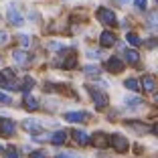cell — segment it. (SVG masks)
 I'll use <instances>...</instances> for the list:
<instances>
[{
	"label": "cell",
	"mask_w": 158,
	"mask_h": 158,
	"mask_svg": "<svg viewBox=\"0 0 158 158\" xmlns=\"http://www.w3.org/2000/svg\"><path fill=\"white\" fill-rule=\"evenodd\" d=\"M63 118H65V122H71V124H75V122H87L89 114H87V112H67Z\"/></svg>",
	"instance_id": "cell-6"
},
{
	"label": "cell",
	"mask_w": 158,
	"mask_h": 158,
	"mask_svg": "<svg viewBox=\"0 0 158 158\" xmlns=\"http://www.w3.org/2000/svg\"><path fill=\"white\" fill-rule=\"evenodd\" d=\"M126 106H128V107H138V106H142V99H138V98H128V99H126Z\"/></svg>",
	"instance_id": "cell-18"
},
{
	"label": "cell",
	"mask_w": 158,
	"mask_h": 158,
	"mask_svg": "<svg viewBox=\"0 0 158 158\" xmlns=\"http://www.w3.org/2000/svg\"><path fill=\"white\" fill-rule=\"evenodd\" d=\"M24 107L33 112V110H37V107H39V103H37V99H35V98H27V99H24Z\"/></svg>",
	"instance_id": "cell-17"
},
{
	"label": "cell",
	"mask_w": 158,
	"mask_h": 158,
	"mask_svg": "<svg viewBox=\"0 0 158 158\" xmlns=\"http://www.w3.org/2000/svg\"><path fill=\"white\" fill-rule=\"evenodd\" d=\"M99 43H102V47H112L116 43V35L110 33V31H103L102 37H99Z\"/></svg>",
	"instance_id": "cell-9"
},
{
	"label": "cell",
	"mask_w": 158,
	"mask_h": 158,
	"mask_svg": "<svg viewBox=\"0 0 158 158\" xmlns=\"http://www.w3.org/2000/svg\"><path fill=\"white\" fill-rule=\"evenodd\" d=\"M6 41H8V35H6L4 31H0V45H4Z\"/></svg>",
	"instance_id": "cell-25"
},
{
	"label": "cell",
	"mask_w": 158,
	"mask_h": 158,
	"mask_svg": "<svg viewBox=\"0 0 158 158\" xmlns=\"http://www.w3.org/2000/svg\"><path fill=\"white\" fill-rule=\"evenodd\" d=\"M87 57H89V59H99V51H89Z\"/></svg>",
	"instance_id": "cell-27"
},
{
	"label": "cell",
	"mask_w": 158,
	"mask_h": 158,
	"mask_svg": "<svg viewBox=\"0 0 158 158\" xmlns=\"http://www.w3.org/2000/svg\"><path fill=\"white\" fill-rule=\"evenodd\" d=\"M126 39H128V43H130V45H134V47H138L140 43H142L136 33H128V35H126Z\"/></svg>",
	"instance_id": "cell-16"
},
{
	"label": "cell",
	"mask_w": 158,
	"mask_h": 158,
	"mask_svg": "<svg viewBox=\"0 0 158 158\" xmlns=\"http://www.w3.org/2000/svg\"><path fill=\"white\" fill-rule=\"evenodd\" d=\"M89 91H91V98H93V102H95V107H98V110H103V107L107 106V95L102 93V91H98V89H93V87H89Z\"/></svg>",
	"instance_id": "cell-4"
},
{
	"label": "cell",
	"mask_w": 158,
	"mask_h": 158,
	"mask_svg": "<svg viewBox=\"0 0 158 158\" xmlns=\"http://www.w3.org/2000/svg\"><path fill=\"white\" fill-rule=\"evenodd\" d=\"M6 158H19V152H16V148H8V152H6Z\"/></svg>",
	"instance_id": "cell-22"
},
{
	"label": "cell",
	"mask_w": 158,
	"mask_h": 158,
	"mask_svg": "<svg viewBox=\"0 0 158 158\" xmlns=\"http://www.w3.org/2000/svg\"><path fill=\"white\" fill-rule=\"evenodd\" d=\"M122 53H124V57H126V61H128V63H138L140 61V55H138V51H136V49H130V47H128V49H122Z\"/></svg>",
	"instance_id": "cell-8"
},
{
	"label": "cell",
	"mask_w": 158,
	"mask_h": 158,
	"mask_svg": "<svg viewBox=\"0 0 158 158\" xmlns=\"http://www.w3.org/2000/svg\"><path fill=\"white\" fill-rule=\"evenodd\" d=\"M12 59L16 61V63H27V61H28V53H24V51H14L12 53Z\"/></svg>",
	"instance_id": "cell-14"
},
{
	"label": "cell",
	"mask_w": 158,
	"mask_h": 158,
	"mask_svg": "<svg viewBox=\"0 0 158 158\" xmlns=\"http://www.w3.org/2000/svg\"><path fill=\"white\" fill-rule=\"evenodd\" d=\"M6 19H8V23L14 24V27H23V24H24V16L20 14V10H19V6H16V4H10L8 6Z\"/></svg>",
	"instance_id": "cell-1"
},
{
	"label": "cell",
	"mask_w": 158,
	"mask_h": 158,
	"mask_svg": "<svg viewBox=\"0 0 158 158\" xmlns=\"http://www.w3.org/2000/svg\"><path fill=\"white\" fill-rule=\"evenodd\" d=\"M124 87L130 89V91H138V89H140V83L136 81V79H126V81H124Z\"/></svg>",
	"instance_id": "cell-15"
},
{
	"label": "cell",
	"mask_w": 158,
	"mask_h": 158,
	"mask_svg": "<svg viewBox=\"0 0 158 158\" xmlns=\"http://www.w3.org/2000/svg\"><path fill=\"white\" fill-rule=\"evenodd\" d=\"M14 122L8 120V118H0V134L2 136H12L14 134Z\"/></svg>",
	"instance_id": "cell-5"
},
{
	"label": "cell",
	"mask_w": 158,
	"mask_h": 158,
	"mask_svg": "<svg viewBox=\"0 0 158 158\" xmlns=\"http://www.w3.org/2000/svg\"><path fill=\"white\" fill-rule=\"evenodd\" d=\"M65 140H67V132H63V130L55 132V134L51 136V142H53V144H63Z\"/></svg>",
	"instance_id": "cell-13"
},
{
	"label": "cell",
	"mask_w": 158,
	"mask_h": 158,
	"mask_svg": "<svg viewBox=\"0 0 158 158\" xmlns=\"http://www.w3.org/2000/svg\"><path fill=\"white\" fill-rule=\"evenodd\" d=\"M19 43H20L23 47H28V45H31V37H27V35H20Z\"/></svg>",
	"instance_id": "cell-21"
},
{
	"label": "cell",
	"mask_w": 158,
	"mask_h": 158,
	"mask_svg": "<svg viewBox=\"0 0 158 158\" xmlns=\"http://www.w3.org/2000/svg\"><path fill=\"white\" fill-rule=\"evenodd\" d=\"M0 103H10V98H8V95H4L2 91H0Z\"/></svg>",
	"instance_id": "cell-26"
},
{
	"label": "cell",
	"mask_w": 158,
	"mask_h": 158,
	"mask_svg": "<svg viewBox=\"0 0 158 158\" xmlns=\"http://www.w3.org/2000/svg\"><path fill=\"white\" fill-rule=\"evenodd\" d=\"M89 140H91L95 146H106L107 142H110V138H107L103 132H95V136H93V138H89Z\"/></svg>",
	"instance_id": "cell-10"
},
{
	"label": "cell",
	"mask_w": 158,
	"mask_h": 158,
	"mask_svg": "<svg viewBox=\"0 0 158 158\" xmlns=\"http://www.w3.org/2000/svg\"><path fill=\"white\" fill-rule=\"evenodd\" d=\"M122 69H124V63H122L118 57H110V61H107V71H112V73H120Z\"/></svg>",
	"instance_id": "cell-7"
},
{
	"label": "cell",
	"mask_w": 158,
	"mask_h": 158,
	"mask_svg": "<svg viewBox=\"0 0 158 158\" xmlns=\"http://www.w3.org/2000/svg\"><path fill=\"white\" fill-rule=\"evenodd\" d=\"M83 71H85L87 75H91V73H93V75H98V73H99V67H98V65H87Z\"/></svg>",
	"instance_id": "cell-20"
},
{
	"label": "cell",
	"mask_w": 158,
	"mask_h": 158,
	"mask_svg": "<svg viewBox=\"0 0 158 158\" xmlns=\"http://www.w3.org/2000/svg\"><path fill=\"white\" fill-rule=\"evenodd\" d=\"M136 8L138 10H146V0H136Z\"/></svg>",
	"instance_id": "cell-23"
},
{
	"label": "cell",
	"mask_w": 158,
	"mask_h": 158,
	"mask_svg": "<svg viewBox=\"0 0 158 158\" xmlns=\"http://www.w3.org/2000/svg\"><path fill=\"white\" fill-rule=\"evenodd\" d=\"M73 138H75V142H77V144H81V146L89 142L87 132H83V130H75V132H73Z\"/></svg>",
	"instance_id": "cell-11"
},
{
	"label": "cell",
	"mask_w": 158,
	"mask_h": 158,
	"mask_svg": "<svg viewBox=\"0 0 158 158\" xmlns=\"http://www.w3.org/2000/svg\"><path fill=\"white\" fill-rule=\"evenodd\" d=\"M142 87H144L146 91H154V87H156V79H154L152 75H146V77H142Z\"/></svg>",
	"instance_id": "cell-12"
},
{
	"label": "cell",
	"mask_w": 158,
	"mask_h": 158,
	"mask_svg": "<svg viewBox=\"0 0 158 158\" xmlns=\"http://www.w3.org/2000/svg\"><path fill=\"white\" fill-rule=\"evenodd\" d=\"M28 158H47V154L45 152H31Z\"/></svg>",
	"instance_id": "cell-24"
},
{
	"label": "cell",
	"mask_w": 158,
	"mask_h": 158,
	"mask_svg": "<svg viewBox=\"0 0 158 158\" xmlns=\"http://www.w3.org/2000/svg\"><path fill=\"white\" fill-rule=\"evenodd\" d=\"M33 85H35V79L33 77H27L23 81V89H24V91H31V89H33Z\"/></svg>",
	"instance_id": "cell-19"
},
{
	"label": "cell",
	"mask_w": 158,
	"mask_h": 158,
	"mask_svg": "<svg viewBox=\"0 0 158 158\" xmlns=\"http://www.w3.org/2000/svg\"><path fill=\"white\" fill-rule=\"evenodd\" d=\"M98 20H99V23H103V24H110V27H114V24H116V12L102 6V8L98 10Z\"/></svg>",
	"instance_id": "cell-3"
},
{
	"label": "cell",
	"mask_w": 158,
	"mask_h": 158,
	"mask_svg": "<svg viewBox=\"0 0 158 158\" xmlns=\"http://www.w3.org/2000/svg\"><path fill=\"white\" fill-rule=\"evenodd\" d=\"M107 144H112V148L118 150V152H126V150L130 148V142H128V140H126L122 134H112Z\"/></svg>",
	"instance_id": "cell-2"
}]
</instances>
